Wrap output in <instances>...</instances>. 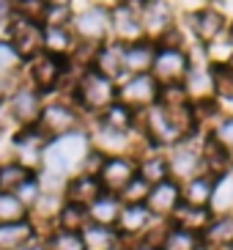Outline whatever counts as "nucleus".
I'll list each match as a JSON object with an SVG mask.
<instances>
[{"mask_svg": "<svg viewBox=\"0 0 233 250\" xmlns=\"http://www.w3.org/2000/svg\"><path fill=\"white\" fill-rule=\"evenodd\" d=\"M200 160H203V173H209L212 179L233 173V154L219 146L212 135H206L200 143Z\"/></svg>", "mask_w": 233, "mask_h": 250, "instance_id": "aec40b11", "label": "nucleus"}, {"mask_svg": "<svg viewBox=\"0 0 233 250\" xmlns=\"http://www.w3.org/2000/svg\"><path fill=\"white\" fill-rule=\"evenodd\" d=\"M148 190H151V184H148L146 179L135 176V179H132V182L124 187V190L118 192V198H121V204H146Z\"/></svg>", "mask_w": 233, "mask_h": 250, "instance_id": "ea45409f", "label": "nucleus"}, {"mask_svg": "<svg viewBox=\"0 0 233 250\" xmlns=\"http://www.w3.org/2000/svg\"><path fill=\"white\" fill-rule=\"evenodd\" d=\"M203 242H200V236L197 234H190V231H184V228H175L170 223V231L165 236V245L162 250H200Z\"/></svg>", "mask_w": 233, "mask_h": 250, "instance_id": "c9c22d12", "label": "nucleus"}, {"mask_svg": "<svg viewBox=\"0 0 233 250\" xmlns=\"http://www.w3.org/2000/svg\"><path fill=\"white\" fill-rule=\"evenodd\" d=\"M41 107H44V94L36 91L30 83H19L14 88V94L8 96V116H11V121H17L22 129L39 124Z\"/></svg>", "mask_w": 233, "mask_h": 250, "instance_id": "1a4fd4ad", "label": "nucleus"}, {"mask_svg": "<svg viewBox=\"0 0 233 250\" xmlns=\"http://www.w3.org/2000/svg\"><path fill=\"white\" fill-rule=\"evenodd\" d=\"M107 250H135V248L126 245V242H118V245H113V248H107Z\"/></svg>", "mask_w": 233, "mask_h": 250, "instance_id": "de8ad7c7", "label": "nucleus"}, {"mask_svg": "<svg viewBox=\"0 0 233 250\" xmlns=\"http://www.w3.org/2000/svg\"><path fill=\"white\" fill-rule=\"evenodd\" d=\"M154 55H156V44L148 39H140L135 44H124V72L126 77L132 74H151Z\"/></svg>", "mask_w": 233, "mask_h": 250, "instance_id": "4be33fe9", "label": "nucleus"}, {"mask_svg": "<svg viewBox=\"0 0 233 250\" xmlns=\"http://www.w3.org/2000/svg\"><path fill=\"white\" fill-rule=\"evenodd\" d=\"M154 223L156 220H154V214L146 209V204H124L121 206V214H118L116 231H118V236H121V242L135 248L137 239L146 234Z\"/></svg>", "mask_w": 233, "mask_h": 250, "instance_id": "2eb2a0df", "label": "nucleus"}, {"mask_svg": "<svg viewBox=\"0 0 233 250\" xmlns=\"http://www.w3.org/2000/svg\"><path fill=\"white\" fill-rule=\"evenodd\" d=\"M36 239H41V234L30 217L17 223H0V250H19Z\"/></svg>", "mask_w": 233, "mask_h": 250, "instance_id": "412c9836", "label": "nucleus"}, {"mask_svg": "<svg viewBox=\"0 0 233 250\" xmlns=\"http://www.w3.org/2000/svg\"><path fill=\"white\" fill-rule=\"evenodd\" d=\"M28 217V209L22 206V201L14 192H3L0 190V223H17Z\"/></svg>", "mask_w": 233, "mask_h": 250, "instance_id": "e433bc0d", "label": "nucleus"}, {"mask_svg": "<svg viewBox=\"0 0 233 250\" xmlns=\"http://www.w3.org/2000/svg\"><path fill=\"white\" fill-rule=\"evenodd\" d=\"M214 195V179L209 173H197L195 179L181 184V204L190 206H209Z\"/></svg>", "mask_w": 233, "mask_h": 250, "instance_id": "c85d7f7f", "label": "nucleus"}, {"mask_svg": "<svg viewBox=\"0 0 233 250\" xmlns=\"http://www.w3.org/2000/svg\"><path fill=\"white\" fill-rule=\"evenodd\" d=\"M137 14L143 25V36L154 44L175 25V11L168 0H140Z\"/></svg>", "mask_w": 233, "mask_h": 250, "instance_id": "9d476101", "label": "nucleus"}, {"mask_svg": "<svg viewBox=\"0 0 233 250\" xmlns=\"http://www.w3.org/2000/svg\"><path fill=\"white\" fill-rule=\"evenodd\" d=\"M25 72H28V80L30 85L41 94H50L60 85L63 74L69 72V61L63 58H55L50 52H39L36 58L25 61Z\"/></svg>", "mask_w": 233, "mask_h": 250, "instance_id": "0eeeda50", "label": "nucleus"}, {"mask_svg": "<svg viewBox=\"0 0 233 250\" xmlns=\"http://www.w3.org/2000/svg\"><path fill=\"white\" fill-rule=\"evenodd\" d=\"M19 250H41V239H36V242L25 245V248H19Z\"/></svg>", "mask_w": 233, "mask_h": 250, "instance_id": "49530a36", "label": "nucleus"}, {"mask_svg": "<svg viewBox=\"0 0 233 250\" xmlns=\"http://www.w3.org/2000/svg\"><path fill=\"white\" fill-rule=\"evenodd\" d=\"M135 176H137V162L132 157H104V165L99 170L104 192H113V195H118Z\"/></svg>", "mask_w": 233, "mask_h": 250, "instance_id": "f3484780", "label": "nucleus"}, {"mask_svg": "<svg viewBox=\"0 0 233 250\" xmlns=\"http://www.w3.org/2000/svg\"><path fill=\"white\" fill-rule=\"evenodd\" d=\"M118 3H124V0H91V3H88V6H102V8H116Z\"/></svg>", "mask_w": 233, "mask_h": 250, "instance_id": "c03bdc74", "label": "nucleus"}, {"mask_svg": "<svg viewBox=\"0 0 233 250\" xmlns=\"http://www.w3.org/2000/svg\"><path fill=\"white\" fill-rule=\"evenodd\" d=\"M206 250H228L233 248V214H214L212 223L200 234Z\"/></svg>", "mask_w": 233, "mask_h": 250, "instance_id": "5701e85b", "label": "nucleus"}, {"mask_svg": "<svg viewBox=\"0 0 233 250\" xmlns=\"http://www.w3.org/2000/svg\"><path fill=\"white\" fill-rule=\"evenodd\" d=\"M25 66V61L17 55V50L8 44L6 39L0 42V77H17Z\"/></svg>", "mask_w": 233, "mask_h": 250, "instance_id": "58836bf2", "label": "nucleus"}, {"mask_svg": "<svg viewBox=\"0 0 233 250\" xmlns=\"http://www.w3.org/2000/svg\"><path fill=\"white\" fill-rule=\"evenodd\" d=\"M209 135H212L222 148H228V151L233 154V116H222Z\"/></svg>", "mask_w": 233, "mask_h": 250, "instance_id": "a19ab883", "label": "nucleus"}, {"mask_svg": "<svg viewBox=\"0 0 233 250\" xmlns=\"http://www.w3.org/2000/svg\"><path fill=\"white\" fill-rule=\"evenodd\" d=\"M44 6H50V8H72V0H44Z\"/></svg>", "mask_w": 233, "mask_h": 250, "instance_id": "a18cd8bd", "label": "nucleus"}, {"mask_svg": "<svg viewBox=\"0 0 233 250\" xmlns=\"http://www.w3.org/2000/svg\"><path fill=\"white\" fill-rule=\"evenodd\" d=\"M159 99V83L151 74H132L124 83H118V102H124L135 113L154 107Z\"/></svg>", "mask_w": 233, "mask_h": 250, "instance_id": "6e6552de", "label": "nucleus"}, {"mask_svg": "<svg viewBox=\"0 0 233 250\" xmlns=\"http://www.w3.org/2000/svg\"><path fill=\"white\" fill-rule=\"evenodd\" d=\"M17 198L22 201V206L25 209H30V206L39 201V195H41V187H39V179H36V173L28 179V182H22L19 187H17V192H14Z\"/></svg>", "mask_w": 233, "mask_h": 250, "instance_id": "79ce46f5", "label": "nucleus"}, {"mask_svg": "<svg viewBox=\"0 0 233 250\" xmlns=\"http://www.w3.org/2000/svg\"><path fill=\"white\" fill-rule=\"evenodd\" d=\"M41 33H44L41 25L33 22V20H25V17H14L6 25V42L14 47L22 61H30V58H36L39 52H44Z\"/></svg>", "mask_w": 233, "mask_h": 250, "instance_id": "f8f14e48", "label": "nucleus"}, {"mask_svg": "<svg viewBox=\"0 0 233 250\" xmlns=\"http://www.w3.org/2000/svg\"><path fill=\"white\" fill-rule=\"evenodd\" d=\"M104 192L99 176H88V173H74V176L66 179V187H63V201L69 204H77V206H91L99 195Z\"/></svg>", "mask_w": 233, "mask_h": 250, "instance_id": "a211bd4d", "label": "nucleus"}, {"mask_svg": "<svg viewBox=\"0 0 233 250\" xmlns=\"http://www.w3.org/2000/svg\"><path fill=\"white\" fill-rule=\"evenodd\" d=\"M82 242H85L88 250H107L113 245L121 242V236H118L116 228H104V226H94V223H88L82 228Z\"/></svg>", "mask_w": 233, "mask_h": 250, "instance_id": "72a5a7b5", "label": "nucleus"}, {"mask_svg": "<svg viewBox=\"0 0 233 250\" xmlns=\"http://www.w3.org/2000/svg\"><path fill=\"white\" fill-rule=\"evenodd\" d=\"M121 198L113 192H102L94 204L88 206V220L94 226H104V228H116L118 214H121Z\"/></svg>", "mask_w": 233, "mask_h": 250, "instance_id": "bb28decb", "label": "nucleus"}, {"mask_svg": "<svg viewBox=\"0 0 233 250\" xmlns=\"http://www.w3.org/2000/svg\"><path fill=\"white\" fill-rule=\"evenodd\" d=\"M192 69L190 50L187 47H156L154 55L151 77L159 85H170V83H184Z\"/></svg>", "mask_w": 233, "mask_h": 250, "instance_id": "39448f33", "label": "nucleus"}, {"mask_svg": "<svg viewBox=\"0 0 233 250\" xmlns=\"http://www.w3.org/2000/svg\"><path fill=\"white\" fill-rule=\"evenodd\" d=\"M135 162H137V176L146 179L148 184H159L165 179H170L168 154H162L159 148H148L146 154H140Z\"/></svg>", "mask_w": 233, "mask_h": 250, "instance_id": "a878e982", "label": "nucleus"}, {"mask_svg": "<svg viewBox=\"0 0 233 250\" xmlns=\"http://www.w3.org/2000/svg\"><path fill=\"white\" fill-rule=\"evenodd\" d=\"M41 30H44V33H41L44 52H50V55L63 58V61L72 58L74 47H77V36L72 33L69 25H60V28H44V25H41Z\"/></svg>", "mask_w": 233, "mask_h": 250, "instance_id": "b1692460", "label": "nucleus"}, {"mask_svg": "<svg viewBox=\"0 0 233 250\" xmlns=\"http://www.w3.org/2000/svg\"><path fill=\"white\" fill-rule=\"evenodd\" d=\"M17 17V0H0V28H6Z\"/></svg>", "mask_w": 233, "mask_h": 250, "instance_id": "37998d69", "label": "nucleus"}, {"mask_svg": "<svg viewBox=\"0 0 233 250\" xmlns=\"http://www.w3.org/2000/svg\"><path fill=\"white\" fill-rule=\"evenodd\" d=\"M135 0H124L116 8H110V39L118 44H135L143 36V25H140V14Z\"/></svg>", "mask_w": 233, "mask_h": 250, "instance_id": "9b49d317", "label": "nucleus"}, {"mask_svg": "<svg viewBox=\"0 0 233 250\" xmlns=\"http://www.w3.org/2000/svg\"><path fill=\"white\" fill-rule=\"evenodd\" d=\"M0 135H3V118H0Z\"/></svg>", "mask_w": 233, "mask_h": 250, "instance_id": "3c124183", "label": "nucleus"}, {"mask_svg": "<svg viewBox=\"0 0 233 250\" xmlns=\"http://www.w3.org/2000/svg\"><path fill=\"white\" fill-rule=\"evenodd\" d=\"M91 151V138L88 132L77 129V132H69L63 138H52L47 140L41 154V170H50L60 179H69L74 173H80L82 160Z\"/></svg>", "mask_w": 233, "mask_h": 250, "instance_id": "f257e3e1", "label": "nucleus"}, {"mask_svg": "<svg viewBox=\"0 0 233 250\" xmlns=\"http://www.w3.org/2000/svg\"><path fill=\"white\" fill-rule=\"evenodd\" d=\"M187 20H190V28H192V33H195V39L200 44H214L217 39H222L228 33L225 11H219V8H214V6L195 8Z\"/></svg>", "mask_w": 233, "mask_h": 250, "instance_id": "4468645a", "label": "nucleus"}, {"mask_svg": "<svg viewBox=\"0 0 233 250\" xmlns=\"http://www.w3.org/2000/svg\"><path fill=\"white\" fill-rule=\"evenodd\" d=\"M181 204V184L173 179H165L159 184H151L146 198V209L154 214V220H170L173 212Z\"/></svg>", "mask_w": 233, "mask_h": 250, "instance_id": "dca6fc26", "label": "nucleus"}, {"mask_svg": "<svg viewBox=\"0 0 233 250\" xmlns=\"http://www.w3.org/2000/svg\"><path fill=\"white\" fill-rule=\"evenodd\" d=\"M72 33L82 44H104L110 42V11L102 6H85L72 14Z\"/></svg>", "mask_w": 233, "mask_h": 250, "instance_id": "423d86ee", "label": "nucleus"}, {"mask_svg": "<svg viewBox=\"0 0 233 250\" xmlns=\"http://www.w3.org/2000/svg\"><path fill=\"white\" fill-rule=\"evenodd\" d=\"M36 126L47 140L63 138V135L77 132L82 126V110L72 99H52V102H44Z\"/></svg>", "mask_w": 233, "mask_h": 250, "instance_id": "7ed1b4c3", "label": "nucleus"}, {"mask_svg": "<svg viewBox=\"0 0 233 250\" xmlns=\"http://www.w3.org/2000/svg\"><path fill=\"white\" fill-rule=\"evenodd\" d=\"M212 209L209 206H190V204H178V209L173 212L170 223L175 228H184V231H190V234H203L206 226L212 223Z\"/></svg>", "mask_w": 233, "mask_h": 250, "instance_id": "393cba45", "label": "nucleus"}, {"mask_svg": "<svg viewBox=\"0 0 233 250\" xmlns=\"http://www.w3.org/2000/svg\"><path fill=\"white\" fill-rule=\"evenodd\" d=\"M212 77V96L217 102H233V66L228 63H212L209 66Z\"/></svg>", "mask_w": 233, "mask_h": 250, "instance_id": "c756f323", "label": "nucleus"}, {"mask_svg": "<svg viewBox=\"0 0 233 250\" xmlns=\"http://www.w3.org/2000/svg\"><path fill=\"white\" fill-rule=\"evenodd\" d=\"M94 72H99L102 77H107V80L118 83L121 77H124V44H118V42H104V44H99V50H96L94 55Z\"/></svg>", "mask_w": 233, "mask_h": 250, "instance_id": "6ab92c4d", "label": "nucleus"}, {"mask_svg": "<svg viewBox=\"0 0 233 250\" xmlns=\"http://www.w3.org/2000/svg\"><path fill=\"white\" fill-rule=\"evenodd\" d=\"M206 138V135H203ZM200 135H192V138L181 140L170 148L168 154V165H170V179L178 184L195 179L197 173H203V160H200V143H203Z\"/></svg>", "mask_w": 233, "mask_h": 250, "instance_id": "20e7f679", "label": "nucleus"}, {"mask_svg": "<svg viewBox=\"0 0 233 250\" xmlns=\"http://www.w3.org/2000/svg\"><path fill=\"white\" fill-rule=\"evenodd\" d=\"M41 250H88L80 234L63 231V228H50L41 234Z\"/></svg>", "mask_w": 233, "mask_h": 250, "instance_id": "7c9ffc66", "label": "nucleus"}, {"mask_svg": "<svg viewBox=\"0 0 233 250\" xmlns=\"http://www.w3.org/2000/svg\"><path fill=\"white\" fill-rule=\"evenodd\" d=\"M156 104H162V107H184V104H192V99L184 88V83H170V85H159Z\"/></svg>", "mask_w": 233, "mask_h": 250, "instance_id": "4c0bfd02", "label": "nucleus"}, {"mask_svg": "<svg viewBox=\"0 0 233 250\" xmlns=\"http://www.w3.org/2000/svg\"><path fill=\"white\" fill-rule=\"evenodd\" d=\"M33 176L25 165H19V162L14 160H6L0 162V190L3 192H17V187H19L22 182H28V179Z\"/></svg>", "mask_w": 233, "mask_h": 250, "instance_id": "f704fd0d", "label": "nucleus"}, {"mask_svg": "<svg viewBox=\"0 0 233 250\" xmlns=\"http://www.w3.org/2000/svg\"><path fill=\"white\" fill-rule=\"evenodd\" d=\"M228 250H233V248H228Z\"/></svg>", "mask_w": 233, "mask_h": 250, "instance_id": "603ef678", "label": "nucleus"}, {"mask_svg": "<svg viewBox=\"0 0 233 250\" xmlns=\"http://www.w3.org/2000/svg\"><path fill=\"white\" fill-rule=\"evenodd\" d=\"M82 113H94V116H102L113 102H118V83L102 77L94 69H85L77 77V85H74V99H72Z\"/></svg>", "mask_w": 233, "mask_h": 250, "instance_id": "f03ea898", "label": "nucleus"}, {"mask_svg": "<svg viewBox=\"0 0 233 250\" xmlns=\"http://www.w3.org/2000/svg\"><path fill=\"white\" fill-rule=\"evenodd\" d=\"M209 209L212 214H233V173L214 179V195Z\"/></svg>", "mask_w": 233, "mask_h": 250, "instance_id": "2f4dec72", "label": "nucleus"}, {"mask_svg": "<svg viewBox=\"0 0 233 250\" xmlns=\"http://www.w3.org/2000/svg\"><path fill=\"white\" fill-rule=\"evenodd\" d=\"M225 63H228V66H233V52H231V58H228Z\"/></svg>", "mask_w": 233, "mask_h": 250, "instance_id": "8fccbe9b", "label": "nucleus"}, {"mask_svg": "<svg viewBox=\"0 0 233 250\" xmlns=\"http://www.w3.org/2000/svg\"><path fill=\"white\" fill-rule=\"evenodd\" d=\"M225 36H228V39H231V42H233V22H228V33H225Z\"/></svg>", "mask_w": 233, "mask_h": 250, "instance_id": "09e8293b", "label": "nucleus"}, {"mask_svg": "<svg viewBox=\"0 0 233 250\" xmlns=\"http://www.w3.org/2000/svg\"><path fill=\"white\" fill-rule=\"evenodd\" d=\"M137 116L132 107H126L124 102H113L102 116H96V124L107 126V129H116V132H135L137 126Z\"/></svg>", "mask_w": 233, "mask_h": 250, "instance_id": "cd10ccee", "label": "nucleus"}, {"mask_svg": "<svg viewBox=\"0 0 233 250\" xmlns=\"http://www.w3.org/2000/svg\"><path fill=\"white\" fill-rule=\"evenodd\" d=\"M88 209L77 204H69L63 201L58 217H55V228H63V231H74V234H82V228L88 226Z\"/></svg>", "mask_w": 233, "mask_h": 250, "instance_id": "473e14b6", "label": "nucleus"}, {"mask_svg": "<svg viewBox=\"0 0 233 250\" xmlns=\"http://www.w3.org/2000/svg\"><path fill=\"white\" fill-rule=\"evenodd\" d=\"M44 146H47V138L39 132V126H28V129H19L11 140V148H14V162L25 165L30 173H39L41 170V154Z\"/></svg>", "mask_w": 233, "mask_h": 250, "instance_id": "ddd939ff", "label": "nucleus"}]
</instances>
